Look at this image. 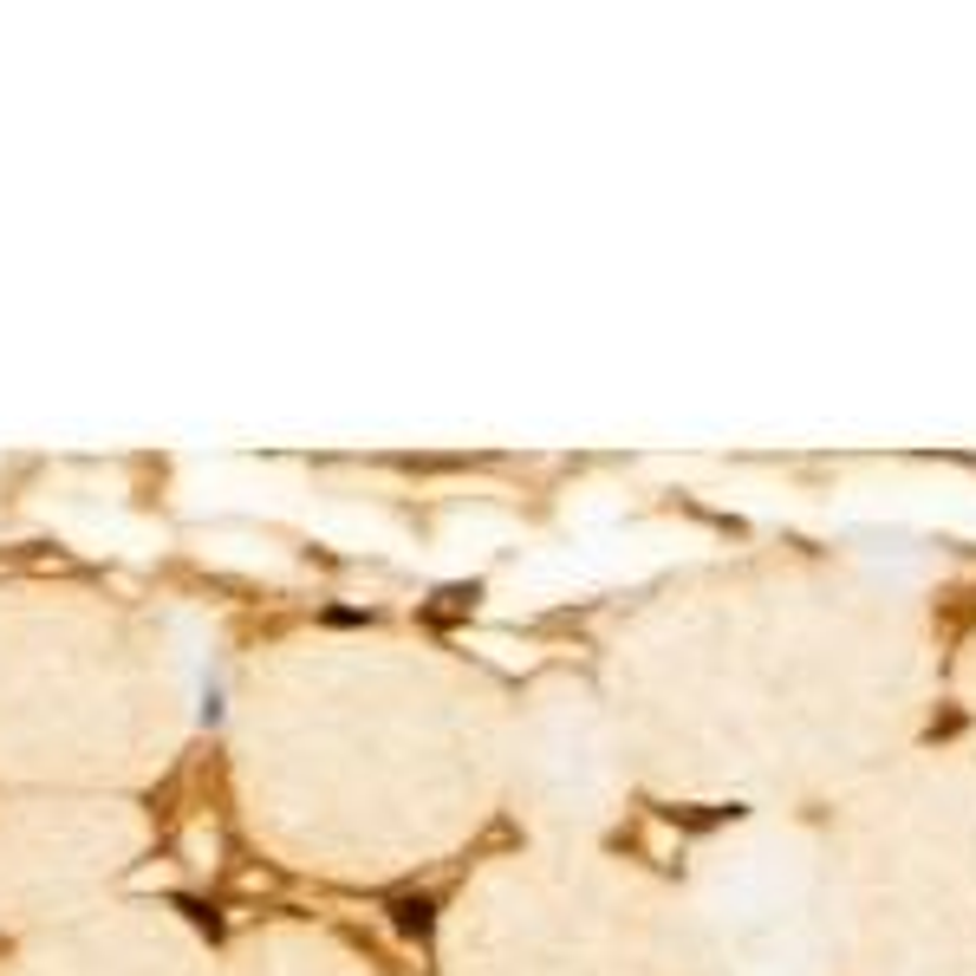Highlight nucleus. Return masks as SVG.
I'll return each instance as SVG.
<instances>
[{"label":"nucleus","mask_w":976,"mask_h":976,"mask_svg":"<svg viewBox=\"0 0 976 976\" xmlns=\"http://www.w3.org/2000/svg\"><path fill=\"white\" fill-rule=\"evenodd\" d=\"M221 756L241 834L300 879L391 886L502 801L508 704L417 632L306 625L235 664Z\"/></svg>","instance_id":"f257e3e1"},{"label":"nucleus","mask_w":976,"mask_h":976,"mask_svg":"<svg viewBox=\"0 0 976 976\" xmlns=\"http://www.w3.org/2000/svg\"><path fill=\"white\" fill-rule=\"evenodd\" d=\"M195 736L163 612L78 573L0 580V788L143 795Z\"/></svg>","instance_id":"f03ea898"},{"label":"nucleus","mask_w":976,"mask_h":976,"mask_svg":"<svg viewBox=\"0 0 976 976\" xmlns=\"http://www.w3.org/2000/svg\"><path fill=\"white\" fill-rule=\"evenodd\" d=\"M436 976H697L677 925L619 873L573 853L482 866L436 918Z\"/></svg>","instance_id":"7ed1b4c3"},{"label":"nucleus","mask_w":976,"mask_h":976,"mask_svg":"<svg viewBox=\"0 0 976 976\" xmlns=\"http://www.w3.org/2000/svg\"><path fill=\"white\" fill-rule=\"evenodd\" d=\"M150 840L156 827L143 795L0 788V945L117 899Z\"/></svg>","instance_id":"20e7f679"},{"label":"nucleus","mask_w":976,"mask_h":976,"mask_svg":"<svg viewBox=\"0 0 976 976\" xmlns=\"http://www.w3.org/2000/svg\"><path fill=\"white\" fill-rule=\"evenodd\" d=\"M0 976H215V951L176 899L117 892L85 918L7 938Z\"/></svg>","instance_id":"39448f33"},{"label":"nucleus","mask_w":976,"mask_h":976,"mask_svg":"<svg viewBox=\"0 0 976 976\" xmlns=\"http://www.w3.org/2000/svg\"><path fill=\"white\" fill-rule=\"evenodd\" d=\"M508 769H515V801L534 827H580L606 795L599 723L586 697L567 684L528 690L521 717H508Z\"/></svg>","instance_id":"423d86ee"},{"label":"nucleus","mask_w":976,"mask_h":976,"mask_svg":"<svg viewBox=\"0 0 976 976\" xmlns=\"http://www.w3.org/2000/svg\"><path fill=\"white\" fill-rule=\"evenodd\" d=\"M215 976H384L365 945L313 918H267L215 951Z\"/></svg>","instance_id":"0eeeda50"}]
</instances>
